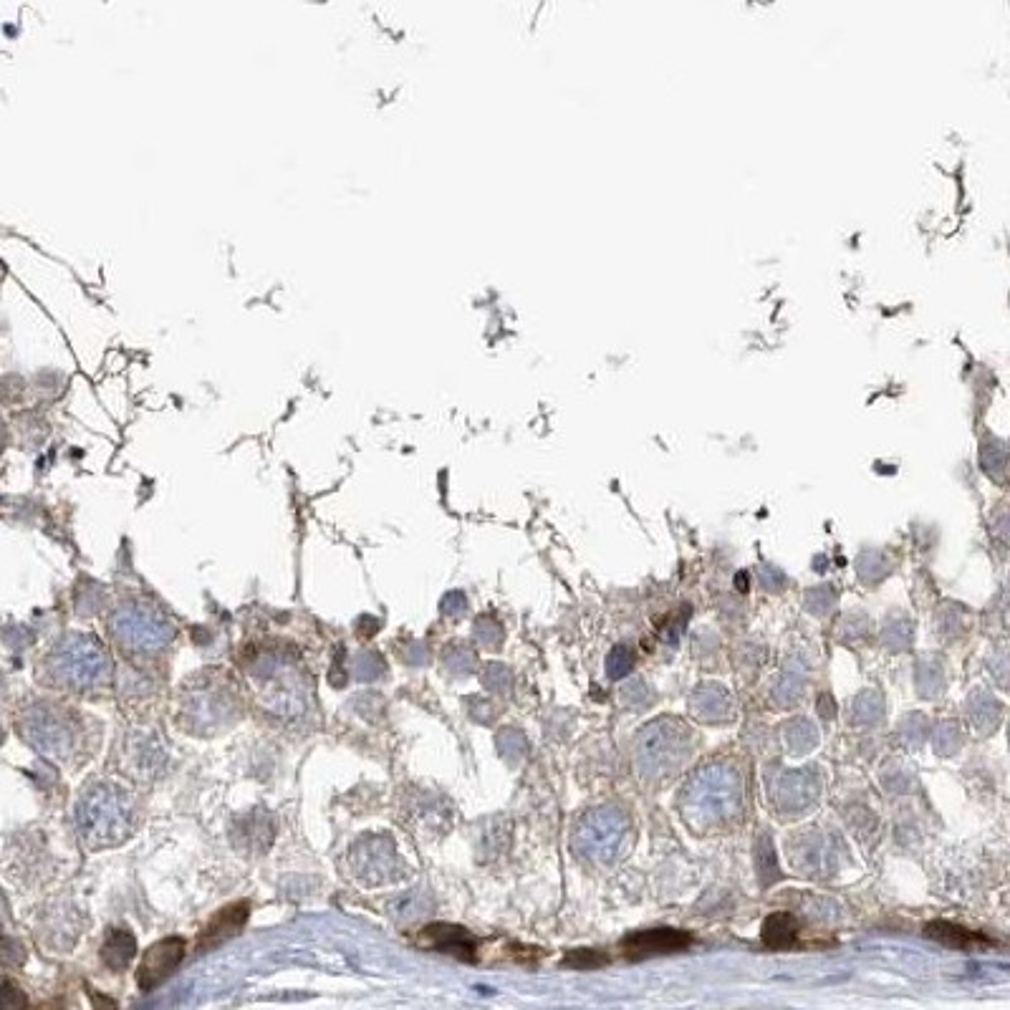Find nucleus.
I'll use <instances>...</instances> for the list:
<instances>
[{
    "mask_svg": "<svg viewBox=\"0 0 1010 1010\" xmlns=\"http://www.w3.org/2000/svg\"><path fill=\"white\" fill-rule=\"evenodd\" d=\"M735 584H738V591H748V574H745V571H740L738 579H735Z\"/></svg>",
    "mask_w": 1010,
    "mask_h": 1010,
    "instance_id": "obj_36",
    "label": "nucleus"
},
{
    "mask_svg": "<svg viewBox=\"0 0 1010 1010\" xmlns=\"http://www.w3.org/2000/svg\"><path fill=\"white\" fill-rule=\"evenodd\" d=\"M758 872H761L763 884H773L776 879H781L771 836H761V841H758Z\"/></svg>",
    "mask_w": 1010,
    "mask_h": 1010,
    "instance_id": "obj_21",
    "label": "nucleus"
},
{
    "mask_svg": "<svg viewBox=\"0 0 1010 1010\" xmlns=\"http://www.w3.org/2000/svg\"><path fill=\"white\" fill-rule=\"evenodd\" d=\"M889 569H892V566H889V561L884 559L879 551H864L862 559H859V576H862L864 581H869V584L882 581L884 576L889 574Z\"/></svg>",
    "mask_w": 1010,
    "mask_h": 1010,
    "instance_id": "obj_22",
    "label": "nucleus"
},
{
    "mask_svg": "<svg viewBox=\"0 0 1010 1010\" xmlns=\"http://www.w3.org/2000/svg\"><path fill=\"white\" fill-rule=\"evenodd\" d=\"M932 743H935L937 753L942 755L955 753V750L963 745V733H960L957 723H942L937 725L935 733H932Z\"/></svg>",
    "mask_w": 1010,
    "mask_h": 1010,
    "instance_id": "obj_24",
    "label": "nucleus"
},
{
    "mask_svg": "<svg viewBox=\"0 0 1010 1010\" xmlns=\"http://www.w3.org/2000/svg\"><path fill=\"white\" fill-rule=\"evenodd\" d=\"M761 579H763V584H766V589H781L783 586V574L778 569H773V566H763L761 569Z\"/></svg>",
    "mask_w": 1010,
    "mask_h": 1010,
    "instance_id": "obj_34",
    "label": "nucleus"
},
{
    "mask_svg": "<svg viewBox=\"0 0 1010 1010\" xmlns=\"http://www.w3.org/2000/svg\"><path fill=\"white\" fill-rule=\"evenodd\" d=\"M793 856H796V864L801 867V872H811L816 874L819 869H824L826 864H831V846L824 836L819 834H808L793 846Z\"/></svg>",
    "mask_w": 1010,
    "mask_h": 1010,
    "instance_id": "obj_13",
    "label": "nucleus"
},
{
    "mask_svg": "<svg viewBox=\"0 0 1010 1010\" xmlns=\"http://www.w3.org/2000/svg\"><path fill=\"white\" fill-rule=\"evenodd\" d=\"M46 675L61 690H89L109 677L107 652L96 639L71 634L48 654Z\"/></svg>",
    "mask_w": 1010,
    "mask_h": 1010,
    "instance_id": "obj_2",
    "label": "nucleus"
},
{
    "mask_svg": "<svg viewBox=\"0 0 1010 1010\" xmlns=\"http://www.w3.org/2000/svg\"><path fill=\"white\" fill-rule=\"evenodd\" d=\"M112 634H117L124 647L152 652L172 637V629L152 609H127L112 622Z\"/></svg>",
    "mask_w": 1010,
    "mask_h": 1010,
    "instance_id": "obj_7",
    "label": "nucleus"
},
{
    "mask_svg": "<svg viewBox=\"0 0 1010 1010\" xmlns=\"http://www.w3.org/2000/svg\"><path fill=\"white\" fill-rule=\"evenodd\" d=\"M968 715L980 730L993 728L1000 720V702L993 700L988 692H975L968 700Z\"/></svg>",
    "mask_w": 1010,
    "mask_h": 1010,
    "instance_id": "obj_20",
    "label": "nucleus"
},
{
    "mask_svg": "<svg viewBox=\"0 0 1010 1010\" xmlns=\"http://www.w3.org/2000/svg\"><path fill=\"white\" fill-rule=\"evenodd\" d=\"M21 730L33 748L51 758H66L76 743L74 715L48 702H38L23 715Z\"/></svg>",
    "mask_w": 1010,
    "mask_h": 1010,
    "instance_id": "obj_6",
    "label": "nucleus"
},
{
    "mask_svg": "<svg viewBox=\"0 0 1010 1010\" xmlns=\"http://www.w3.org/2000/svg\"><path fill=\"white\" fill-rule=\"evenodd\" d=\"M685 816L700 826L730 819L740 808V783L725 766H705L685 786Z\"/></svg>",
    "mask_w": 1010,
    "mask_h": 1010,
    "instance_id": "obj_3",
    "label": "nucleus"
},
{
    "mask_svg": "<svg viewBox=\"0 0 1010 1010\" xmlns=\"http://www.w3.org/2000/svg\"><path fill=\"white\" fill-rule=\"evenodd\" d=\"M185 957V942L180 937H167V940H160L157 945L149 947L144 952L142 963H139L137 970V983L139 988L147 993V990L157 988L162 980L170 978L175 973V968L180 965V960Z\"/></svg>",
    "mask_w": 1010,
    "mask_h": 1010,
    "instance_id": "obj_9",
    "label": "nucleus"
},
{
    "mask_svg": "<svg viewBox=\"0 0 1010 1010\" xmlns=\"http://www.w3.org/2000/svg\"><path fill=\"white\" fill-rule=\"evenodd\" d=\"M687 753V733L675 720H657L637 738V768L644 778H660L675 771Z\"/></svg>",
    "mask_w": 1010,
    "mask_h": 1010,
    "instance_id": "obj_5",
    "label": "nucleus"
},
{
    "mask_svg": "<svg viewBox=\"0 0 1010 1010\" xmlns=\"http://www.w3.org/2000/svg\"><path fill=\"white\" fill-rule=\"evenodd\" d=\"M927 935H930L932 940L942 942V945L955 947V950H975V947L988 942L983 935H973V932L965 930V927L950 925V922H932V925H927Z\"/></svg>",
    "mask_w": 1010,
    "mask_h": 1010,
    "instance_id": "obj_15",
    "label": "nucleus"
},
{
    "mask_svg": "<svg viewBox=\"0 0 1010 1010\" xmlns=\"http://www.w3.org/2000/svg\"><path fill=\"white\" fill-rule=\"evenodd\" d=\"M632 667H634V652L629 647H624V644H617V647L609 652V657H606V675L612 677V680L627 677L629 672H632Z\"/></svg>",
    "mask_w": 1010,
    "mask_h": 1010,
    "instance_id": "obj_23",
    "label": "nucleus"
},
{
    "mask_svg": "<svg viewBox=\"0 0 1010 1010\" xmlns=\"http://www.w3.org/2000/svg\"><path fill=\"white\" fill-rule=\"evenodd\" d=\"M622 947L634 960L637 957L670 955V952L687 950L690 947V935L682 930H672V927H654V930H639L634 935L624 937Z\"/></svg>",
    "mask_w": 1010,
    "mask_h": 1010,
    "instance_id": "obj_10",
    "label": "nucleus"
},
{
    "mask_svg": "<svg viewBox=\"0 0 1010 1010\" xmlns=\"http://www.w3.org/2000/svg\"><path fill=\"white\" fill-rule=\"evenodd\" d=\"M245 920H248V904H245V902L230 904V907H225L223 912H220V915L215 917L213 922H210L208 930H205V937H202V947L218 945V942H223V940H228V937L238 935L240 927L245 925Z\"/></svg>",
    "mask_w": 1010,
    "mask_h": 1010,
    "instance_id": "obj_12",
    "label": "nucleus"
},
{
    "mask_svg": "<svg viewBox=\"0 0 1010 1010\" xmlns=\"http://www.w3.org/2000/svg\"><path fill=\"white\" fill-rule=\"evenodd\" d=\"M796 935L798 925L788 912H776V915H771L763 922V942L768 947H773V950H788V947H793Z\"/></svg>",
    "mask_w": 1010,
    "mask_h": 1010,
    "instance_id": "obj_14",
    "label": "nucleus"
},
{
    "mask_svg": "<svg viewBox=\"0 0 1010 1010\" xmlns=\"http://www.w3.org/2000/svg\"><path fill=\"white\" fill-rule=\"evenodd\" d=\"M629 821L622 811L612 806H601L589 811L579 821L574 834V849L581 859L596 864L614 862L627 839Z\"/></svg>",
    "mask_w": 1010,
    "mask_h": 1010,
    "instance_id": "obj_4",
    "label": "nucleus"
},
{
    "mask_svg": "<svg viewBox=\"0 0 1010 1010\" xmlns=\"http://www.w3.org/2000/svg\"><path fill=\"white\" fill-rule=\"evenodd\" d=\"M942 682H945V677H942V670L937 665H920L917 667V687H920V692L922 695H937V692L942 690Z\"/></svg>",
    "mask_w": 1010,
    "mask_h": 1010,
    "instance_id": "obj_26",
    "label": "nucleus"
},
{
    "mask_svg": "<svg viewBox=\"0 0 1010 1010\" xmlns=\"http://www.w3.org/2000/svg\"><path fill=\"white\" fill-rule=\"evenodd\" d=\"M836 604V591L831 586H816L806 594V609L814 614L831 612V606Z\"/></svg>",
    "mask_w": 1010,
    "mask_h": 1010,
    "instance_id": "obj_27",
    "label": "nucleus"
},
{
    "mask_svg": "<svg viewBox=\"0 0 1010 1010\" xmlns=\"http://www.w3.org/2000/svg\"><path fill=\"white\" fill-rule=\"evenodd\" d=\"M76 826L89 849H109L122 844L134 829L132 796L112 783H94L81 793L76 806Z\"/></svg>",
    "mask_w": 1010,
    "mask_h": 1010,
    "instance_id": "obj_1",
    "label": "nucleus"
},
{
    "mask_svg": "<svg viewBox=\"0 0 1010 1010\" xmlns=\"http://www.w3.org/2000/svg\"><path fill=\"white\" fill-rule=\"evenodd\" d=\"M692 713L707 723H718L730 715V695L720 685H702L690 700Z\"/></svg>",
    "mask_w": 1010,
    "mask_h": 1010,
    "instance_id": "obj_11",
    "label": "nucleus"
},
{
    "mask_svg": "<svg viewBox=\"0 0 1010 1010\" xmlns=\"http://www.w3.org/2000/svg\"><path fill=\"white\" fill-rule=\"evenodd\" d=\"M427 935L432 937V945L442 952H455L460 957L473 955V942L460 927H427Z\"/></svg>",
    "mask_w": 1010,
    "mask_h": 1010,
    "instance_id": "obj_18",
    "label": "nucleus"
},
{
    "mask_svg": "<svg viewBox=\"0 0 1010 1010\" xmlns=\"http://www.w3.org/2000/svg\"><path fill=\"white\" fill-rule=\"evenodd\" d=\"M483 680L488 682V685L493 687V690L505 692V690H508V682H511V675H508V672H505V667H500V665H490V670L485 672Z\"/></svg>",
    "mask_w": 1010,
    "mask_h": 1010,
    "instance_id": "obj_33",
    "label": "nucleus"
},
{
    "mask_svg": "<svg viewBox=\"0 0 1010 1010\" xmlns=\"http://www.w3.org/2000/svg\"><path fill=\"white\" fill-rule=\"evenodd\" d=\"M819 798V781L808 771H788L778 773L773 781V801L778 811L788 816H801L811 811V806Z\"/></svg>",
    "mask_w": 1010,
    "mask_h": 1010,
    "instance_id": "obj_8",
    "label": "nucleus"
},
{
    "mask_svg": "<svg viewBox=\"0 0 1010 1010\" xmlns=\"http://www.w3.org/2000/svg\"><path fill=\"white\" fill-rule=\"evenodd\" d=\"M783 740H786V748L791 750L793 755H803L808 750H814L816 743H819V730L811 720L806 718H796L791 723L783 725Z\"/></svg>",
    "mask_w": 1010,
    "mask_h": 1010,
    "instance_id": "obj_17",
    "label": "nucleus"
},
{
    "mask_svg": "<svg viewBox=\"0 0 1010 1010\" xmlns=\"http://www.w3.org/2000/svg\"><path fill=\"white\" fill-rule=\"evenodd\" d=\"M915 718H917V715H912V718L904 720V725H902V730H904V733H907V743L912 745V748H917V745L925 743V738H927V735H930V730H927L925 720L920 718V725H915Z\"/></svg>",
    "mask_w": 1010,
    "mask_h": 1010,
    "instance_id": "obj_30",
    "label": "nucleus"
},
{
    "mask_svg": "<svg viewBox=\"0 0 1010 1010\" xmlns=\"http://www.w3.org/2000/svg\"><path fill=\"white\" fill-rule=\"evenodd\" d=\"M801 695H803V687H801V682L796 680V677H783L781 680V685L773 690V700L778 702V705H793V702H798L801 700Z\"/></svg>",
    "mask_w": 1010,
    "mask_h": 1010,
    "instance_id": "obj_28",
    "label": "nucleus"
},
{
    "mask_svg": "<svg viewBox=\"0 0 1010 1010\" xmlns=\"http://www.w3.org/2000/svg\"><path fill=\"white\" fill-rule=\"evenodd\" d=\"M882 639L889 649H902L904 644L912 639V622H907L904 617L887 619V627H884Z\"/></svg>",
    "mask_w": 1010,
    "mask_h": 1010,
    "instance_id": "obj_25",
    "label": "nucleus"
},
{
    "mask_svg": "<svg viewBox=\"0 0 1010 1010\" xmlns=\"http://www.w3.org/2000/svg\"><path fill=\"white\" fill-rule=\"evenodd\" d=\"M134 950H137V940L127 930H112L101 947V957L112 970H122L132 963Z\"/></svg>",
    "mask_w": 1010,
    "mask_h": 1010,
    "instance_id": "obj_16",
    "label": "nucleus"
},
{
    "mask_svg": "<svg viewBox=\"0 0 1010 1010\" xmlns=\"http://www.w3.org/2000/svg\"><path fill=\"white\" fill-rule=\"evenodd\" d=\"M819 713L824 715V718H834V715H836L834 700H831L829 695H821V700H819Z\"/></svg>",
    "mask_w": 1010,
    "mask_h": 1010,
    "instance_id": "obj_35",
    "label": "nucleus"
},
{
    "mask_svg": "<svg viewBox=\"0 0 1010 1010\" xmlns=\"http://www.w3.org/2000/svg\"><path fill=\"white\" fill-rule=\"evenodd\" d=\"M884 700L877 690H864L862 695H856L854 705H851V723L854 725H872L882 718Z\"/></svg>",
    "mask_w": 1010,
    "mask_h": 1010,
    "instance_id": "obj_19",
    "label": "nucleus"
},
{
    "mask_svg": "<svg viewBox=\"0 0 1010 1010\" xmlns=\"http://www.w3.org/2000/svg\"><path fill=\"white\" fill-rule=\"evenodd\" d=\"M606 960H609V957L599 955L596 950H576L574 955L566 957V965H571V968H579V970H594V968H599V965H604Z\"/></svg>",
    "mask_w": 1010,
    "mask_h": 1010,
    "instance_id": "obj_29",
    "label": "nucleus"
},
{
    "mask_svg": "<svg viewBox=\"0 0 1010 1010\" xmlns=\"http://www.w3.org/2000/svg\"><path fill=\"white\" fill-rule=\"evenodd\" d=\"M624 700H627V705H632L634 710H639V707H644L649 700H652V695H649V690L644 687V682H632L629 687H624Z\"/></svg>",
    "mask_w": 1010,
    "mask_h": 1010,
    "instance_id": "obj_31",
    "label": "nucleus"
},
{
    "mask_svg": "<svg viewBox=\"0 0 1010 1010\" xmlns=\"http://www.w3.org/2000/svg\"><path fill=\"white\" fill-rule=\"evenodd\" d=\"M475 637H478L480 642L488 644V647H498L503 634H500V627L495 622H490V619H480L478 629H475Z\"/></svg>",
    "mask_w": 1010,
    "mask_h": 1010,
    "instance_id": "obj_32",
    "label": "nucleus"
}]
</instances>
